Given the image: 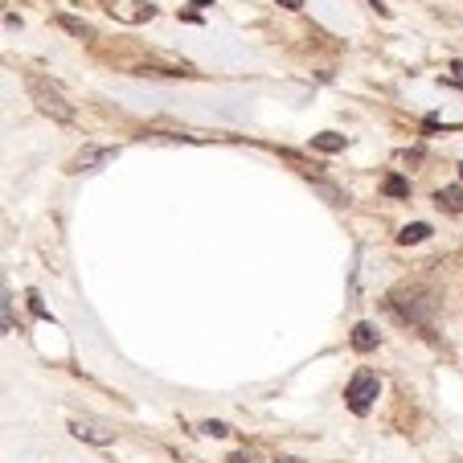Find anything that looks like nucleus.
I'll return each instance as SVG.
<instances>
[{
  "label": "nucleus",
  "instance_id": "f257e3e1",
  "mask_svg": "<svg viewBox=\"0 0 463 463\" xmlns=\"http://www.w3.org/2000/svg\"><path fill=\"white\" fill-rule=\"evenodd\" d=\"M29 95H33V103H37V111H41V115L58 119V123H74V107L62 99V90H58V86L41 83V78H29Z\"/></svg>",
  "mask_w": 463,
  "mask_h": 463
},
{
  "label": "nucleus",
  "instance_id": "f03ea898",
  "mask_svg": "<svg viewBox=\"0 0 463 463\" xmlns=\"http://www.w3.org/2000/svg\"><path fill=\"white\" fill-rule=\"evenodd\" d=\"M390 308H394V312H402L406 320H414V324H427L435 299H430L422 287H397L394 296H390Z\"/></svg>",
  "mask_w": 463,
  "mask_h": 463
},
{
  "label": "nucleus",
  "instance_id": "7ed1b4c3",
  "mask_svg": "<svg viewBox=\"0 0 463 463\" xmlns=\"http://www.w3.org/2000/svg\"><path fill=\"white\" fill-rule=\"evenodd\" d=\"M378 394H381V381H378V373H369V369H361L357 378L348 381L345 402H348V410H353V414H369V410H373V402H378Z\"/></svg>",
  "mask_w": 463,
  "mask_h": 463
},
{
  "label": "nucleus",
  "instance_id": "20e7f679",
  "mask_svg": "<svg viewBox=\"0 0 463 463\" xmlns=\"http://www.w3.org/2000/svg\"><path fill=\"white\" fill-rule=\"evenodd\" d=\"M70 435L83 439V443H90V447H111L115 443V430H107L103 422H95V418H74V422H70Z\"/></svg>",
  "mask_w": 463,
  "mask_h": 463
},
{
  "label": "nucleus",
  "instance_id": "39448f33",
  "mask_svg": "<svg viewBox=\"0 0 463 463\" xmlns=\"http://www.w3.org/2000/svg\"><path fill=\"white\" fill-rule=\"evenodd\" d=\"M107 9H111L115 21H128V25H144V21L156 17V9H152L148 0H111Z\"/></svg>",
  "mask_w": 463,
  "mask_h": 463
},
{
  "label": "nucleus",
  "instance_id": "423d86ee",
  "mask_svg": "<svg viewBox=\"0 0 463 463\" xmlns=\"http://www.w3.org/2000/svg\"><path fill=\"white\" fill-rule=\"evenodd\" d=\"M119 156V148H99V144H86L74 160H70V168L74 172H90V168H103V165H111Z\"/></svg>",
  "mask_w": 463,
  "mask_h": 463
},
{
  "label": "nucleus",
  "instance_id": "0eeeda50",
  "mask_svg": "<svg viewBox=\"0 0 463 463\" xmlns=\"http://www.w3.org/2000/svg\"><path fill=\"white\" fill-rule=\"evenodd\" d=\"M439 209H447V214H463V189L459 184H451V189H439Z\"/></svg>",
  "mask_w": 463,
  "mask_h": 463
},
{
  "label": "nucleus",
  "instance_id": "6e6552de",
  "mask_svg": "<svg viewBox=\"0 0 463 463\" xmlns=\"http://www.w3.org/2000/svg\"><path fill=\"white\" fill-rule=\"evenodd\" d=\"M353 348H357V353L378 348V328H373V324H357V328H353Z\"/></svg>",
  "mask_w": 463,
  "mask_h": 463
},
{
  "label": "nucleus",
  "instance_id": "1a4fd4ad",
  "mask_svg": "<svg viewBox=\"0 0 463 463\" xmlns=\"http://www.w3.org/2000/svg\"><path fill=\"white\" fill-rule=\"evenodd\" d=\"M427 238H430V226H427V222H410L406 230L397 234V242H402V246H414V242H427Z\"/></svg>",
  "mask_w": 463,
  "mask_h": 463
},
{
  "label": "nucleus",
  "instance_id": "9d476101",
  "mask_svg": "<svg viewBox=\"0 0 463 463\" xmlns=\"http://www.w3.org/2000/svg\"><path fill=\"white\" fill-rule=\"evenodd\" d=\"M312 148H320V152H340V148H345V135L320 132V135H312Z\"/></svg>",
  "mask_w": 463,
  "mask_h": 463
},
{
  "label": "nucleus",
  "instance_id": "9b49d317",
  "mask_svg": "<svg viewBox=\"0 0 463 463\" xmlns=\"http://www.w3.org/2000/svg\"><path fill=\"white\" fill-rule=\"evenodd\" d=\"M381 189H385L390 197H406V193H410V184L402 181V177H385V184H381Z\"/></svg>",
  "mask_w": 463,
  "mask_h": 463
},
{
  "label": "nucleus",
  "instance_id": "f8f14e48",
  "mask_svg": "<svg viewBox=\"0 0 463 463\" xmlns=\"http://www.w3.org/2000/svg\"><path fill=\"white\" fill-rule=\"evenodd\" d=\"M62 29H70L74 37H90V25H86V21H78V17H62Z\"/></svg>",
  "mask_w": 463,
  "mask_h": 463
},
{
  "label": "nucleus",
  "instance_id": "ddd939ff",
  "mask_svg": "<svg viewBox=\"0 0 463 463\" xmlns=\"http://www.w3.org/2000/svg\"><path fill=\"white\" fill-rule=\"evenodd\" d=\"M4 332H13V296L4 291Z\"/></svg>",
  "mask_w": 463,
  "mask_h": 463
},
{
  "label": "nucleus",
  "instance_id": "4468645a",
  "mask_svg": "<svg viewBox=\"0 0 463 463\" xmlns=\"http://www.w3.org/2000/svg\"><path fill=\"white\" fill-rule=\"evenodd\" d=\"M201 430H205V435H230V430H226V422H205Z\"/></svg>",
  "mask_w": 463,
  "mask_h": 463
},
{
  "label": "nucleus",
  "instance_id": "2eb2a0df",
  "mask_svg": "<svg viewBox=\"0 0 463 463\" xmlns=\"http://www.w3.org/2000/svg\"><path fill=\"white\" fill-rule=\"evenodd\" d=\"M283 9H291V13H296V9H303V0H279Z\"/></svg>",
  "mask_w": 463,
  "mask_h": 463
},
{
  "label": "nucleus",
  "instance_id": "dca6fc26",
  "mask_svg": "<svg viewBox=\"0 0 463 463\" xmlns=\"http://www.w3.org/2000/svg\"><path fill=\"white\" fill-rule=\"evenodd\" d=\"M193 4H197V9H205V4H214V0H193Z\"/></svg>",
  "mask_w": 463,
  "mask_h": 463
},
{
  "label": "nucleus",
  "instance_id": "f3484780",
  "mask_svg": "<svg viewBox=\"0 0 463 463\" xmlns=\"http://www.w3.org/2000/svg\"><path fill=\"white\" fill-rule=\"evenodd\" d=\"M459 177H463V165H459Z\"/></svg>",
  "mask_w": 463,
  "mask_h": 463
}]
</instances>
